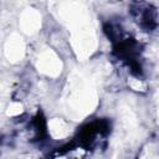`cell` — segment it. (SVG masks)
Returning <instances> with one entry per match:
<instances>
[{"instance_id": "cell-1", "label": "cell", "mask_w": 159, "mask_h": 159, "mask_svg": "<svg viewBox=\"0 0 159 159\" xmlns=\"http://www.w3.org/2000/svg\"><path fill=\"white\" fill-rule=\"evenodd\" d=\"M32 125L35 128L37 138H42L46 134V120H45V118H43V116L41 113L36 114V117L32 120Z\"/></svg>"}]
</instances>
